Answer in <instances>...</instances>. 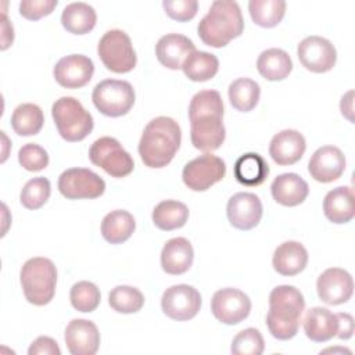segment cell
<instances>
[{
    "label": "cell",
    "mask_w": 355,
    "mask_h": 355,
    "mask_svg": "<svg viewBox=\"0 0 355 355\" xmlns=\"http://www.w3.org/2000/svg\"><path fill=\"white\" fill-rule=\"evenodd\" d=\"M110 306L119 313H136L144 305V295L132 286H116L108 295Z\"/></svg>",
    "instance_id": "cell-36"
},
{
    "label": "cell",
    "mask_w": 355,
    "mask_h": 355,
    "mask_svg": "<svg viewBox=\"0 0 355 355\" xmlns=\"http://www.w3.org/2000/svg\"><path fill=\"white\" fill-rule=\"evenodd\" d=\"M100 290L92 282H78L72 286L69 300L72 306L79 312H93L100 304Z\"/></svg>",
    "instance_id": "cell-38"
},
{
    "label": "cell",
    "mask_w": 355,
    "mask_h": 355,
    "mask_svg": "<svg viewBox=\"0 0 355 355\" xmlns=\"http://www.w3.org/2000/svg\"><path fill=\"white\" fill-rule=\"evenodd\" d=\"M51 115L60 136L67 141L83 140L94 126L92 114L75 97L64 96L55 100Z\"/></svg>",
    "instance_id": "cell-6"
},
{
    "label": "cell",
    "mask_w": 355,
    "mask_h": 355,
    "mask_svg": "<svg viewBox=\"0 0 355 355\" xmlns=\"http://www.w3.org/2000/svg\"><path fill=\"white\" fill-rule=\"evenodd\" d=\"M29 355H60L61 349L55 340L47 336L37 337L28 349Z\"/></svg>",
    "instance_id": "cell-43"
},
{
    "label": "cell",
    "mask_w": 355,
    "mask_h": 355,
    "mask_svg": "<svg viewBox=\"0 0 355 355\" xmlns=\"http://www.w3.org/2000/svg\"><path fill=\"white\" fill-rule=\"evenodd\" d=\"M297 55L302 67L315 73H323L336 65L337 51L330 40L322 36H308L297 47Z\"/></svg>",
    "instance_id": "cell-14"
},
{
    "label": "cell",
    "mask_w": 355,
    "mask_h": 355,
    "mask_svg": "<svg viewBox=\"0 0 355 355\" xmlns=\"http://www.w3.org/2000/svg\"><path fill=\"white\" fill-rule=\"evenodd\" d=\"M94 64L83 54L62 57L54 67L53 75L57 83L67 89H79L87 85L93 76Z\"/></svg>",
    "instance_id": "cell-16"
},
{
    "label": "cell",
    "mask_w": 355,
    "mask_h": 355,
    "mask_svg": "<svg viewBox=\"0 0 355 355\" xmlns=\"http://www.w3.org/2000/svg\"><path fill=\"white\" fill-rule=\"evenodd\" d=\"M97 54L104 67L115 73L130 72L137 62L132 40L121 29L107 31L97 44Z\"/></svg>",
    "instance_id": "cell-8"
},
{
    "label": "cell",
    "mask_w": 355,
    "mask_h": 355,
    "mask_svg": "<svg viewBox=\"0 0 355 355\" xmlns=\"http://www.w3.org/2000/svg\"><path fill=\"white\" fill-rule=\"evenodd\" d=\"M211 311L219 322L237 324L250 315L251 300L241 290L226 287L212 295Z\"/></svg>",
    "instance_id": "cell-13"
},
{
    "label": "cell",
    "mask_w": 355,
    "mask_h": 355,
    "mask_svg": "<svg viewBox=\"0 0 355 355\" xmlns=\"http://www.w3.org/2000/svg\"><path fill=\"white\" fill-rule=\"evenodd\" d=\"M324 216L337 225L349 222L355 215L354 190L347 186H340L330 190L323 200Z\"/></svg>",
    "instance_id": "cell-26"
},
{
    "label": "cell",
    "mask_w": 355,
    "mask_h": 355,
    "mask_svg": "<svg viewBox=\"0 0 355 355\" xmlns=\"http://www.w3.org/2000/svg\"><path fill=\"white\" fill-rule=\"evenodd\" d=\"M304 331L311 341L326 343L338 333L337 315L327 308L313 306L304 318Z\"/></svg>",
    "instance_id": "cell-22"
},
{
    "label": "cell",
    "mask_w": 355,
    "mask_h": 355,
    "mask_svg": "<svg viewBox=\"0 0 355 355\" xmlns=\"http://www.w3.org/2000/svg\"><path fill=\"white\" fill-rule=\"evenodd\" d=\"M57 4V0H22L19 3V14L29 21H37L51 14Z\"/></svg>",
    "instance_id": "cell-42"
},
{
    "label": "cell",
    "mask_w": 355,
    "mask_h": 355,
    "mask_svg": "<svg viewBox=\"0 0 355 355\" xmlns=\"http://www.w3.org/2000/svg\"><path fill=\"white\" fill-rule=\"evenodd\" d=\"M189 219V208L176 200H165L155 205L153 211L154 225L165 232L180 229Z\"/></svg>",
    "instance_id": "cell-31"
},
{
    "label": "cell",
    "mask_w": 355,
    "mask_h": 355,
    "mask_svg": "<svg viewBox=\"0 0 355 355\" xmlns=\"http://www.w3.org/2000/svg\"><path fill=\"white\" fill-rule=\"evenodd\" d=\"M234 178L240 184L254 187L262 184L268 175L269 166L258 153H247L237 158L234 164Z\"/></svg>",
    "instance_id": "cell-27"
},
{
    "label": "cell",
    "mask_w": 355,
    "mask_h": 355,
    "mask_svg": "<svg viewBox=\"0 0 355 355\" xmlns=\"http://www.w3.org/2000/svg\"><path fill=\"white\" fill-rule=\"evenodd\" d=\"M44 115L39 105L32 103L19 104L11 115V126L19 136H35L43 128Z\"/></svg>",
    "instance_id": "cell-33"
},
{
    "label": "cell",
    "mask_w": 355,
    "mask_h": 355,
    "mask_svg": "<svg viewBox=\"0 0 355 355\" xmlns=\"http://www.w3.org/2000/svg\"><path fill=\"white\" fill-rule=\"evenodd\" d=\"M193 247L184 237L168 240L161 251V266L168 275H183L193 265Z\"/></svg>",
    "instance_id": "cell-23"
},
{
    "label": "cell",
    "mask_w": 355,
    "mask_h": 355,
    "mask_svg": "<svg viewBox=\"0 0 355 355\" xmlns=\"http://www.w3.org/2000/svg\"><path fill=\"white\" fill-rule=\"evenodd\" d=\"M319 298L327 305H340L347 302L354 291L351 275L341 268L326 269L316 282Z\"/></svg>",
    "instance_id": "cell-17"
},
{
    "label": "cell",
    "mask_w": 355,
    "mask_h": 355,
    "mask_svg": "<svg viewBox=\"0 0 355 355\" xmlns=\"http://www.w3.org/2000/svg\"><path fill=\"white\" fill-rule=\"evenodd\" d=\"M257 69L266 80H283L293 69V61L290 55L282 49L263 50L257 60Z\"/></svg>",
    "instance_id": "cell-28"
},
{
    "label": "cell",
    "mask_w": 355,
    "mask_h": 355,
    "mask_svg": "<svg viewBox=\"0 0 355 355\" xmlns=\"http://www.w3.org/2000/svg\"><path fill=\"white\" fill-rule=\"evenodd\" d=\"M97 21V14L92 6L83 1H76L65 6L61 14L62 26L73 35L89 33Z\"/></svg>",
    "instance_id": "cell-29"
},
{
    "label": "cell",
    "mask_w": 355,
    "mask_h": 355,
    "mask_svg": "<svg viewBox=\"0 0 355 355\" xmlns=\"http://www.w3.org/2000/svg\"><path fill=\"white\" fill-rule=\"evenodd\" d=\"M226 175V165L222 158L205 153L189 161L182 172L184 184L193 191H205Z\"/></svg>",
    "instance_id": "cell-10"
},
{
    "label": "cell",
    "mask_w": 355,
    "mask_h": 355,
    "mask_svg": "<svg viewBox=\"0 0 355 355\" xmlns=\"http://www.w3.org/2000/svg\"><path fill=\"white\" fill-rule=\"evenodd\" d=\"M352 96H354V92L349 90L347 94L343 96L341 98V103H340V108H341V114L348 119V121H354L352 118Z\"/></svg>",
    "instance_id": "cell-46"
},
{
    "label": "cell",
    "mask_w": 355,
    "mask_h": 355,
    "mask_svg": "<svg viewBox=\"0 0 355 355\" xmlns=\"http://www.w3.org/2000/svg\"><path fill=\"white\" fill-rule=\"evenodd\" d=\"M162 312L178 322L193 319L201 308V295L189 284H175L166 288L161 298Z\"/></svg>",
    "instance_id": "cell-12"
},
{
    "label": "cell",
    "mask_w": 355,
    "mask_h": 355,
    "mask_svg": "<svg viewBox=\"0 0 355 355\" xmlns=\"http://www.w3.org/2000/svg\"><path fill=\"white\" fill-rule=\"evenodd\" d=\"M162 7L172 19L186 22L196 17L198 3L197 0H164Z\"/></svg>",
    "instance_id": "cell-41"
},
{
    "label": "cell",
    "mask_w": 355,
    "mask_h": 355,
    "mask_svg": "<svg viewBox=\"0 0 355 355\" xmlns=\"http://www.w3.org/2000/svg\"><path fill=\"white\" fill-rule=\"evenodd\" d=\"M262 202L254 193H236L227 201L226 214L230 225L239 230L254 229L262 218Z\"/></svg>",
    "instance_id": "cell-15"
},
{
    "label": "cell",
    "mask_w": 355,
    "mask_h": 355,
    "mask_svg": "<svg viewBox=\"0 0 355 355\" xmlns=\"http://www.w3.org/2000/svg\"><path fill=\"white\" fill-rule=\"evenodd\" d=\"M18 162L24 169L37 172L49 165V154L42 146L26 143L18 151Z\"/></svg>",
    "instance_id": "cell-40"
},
{
    "label": "cell",
    "mask_w": 355,
    "mask_h": 355,
    "mask_svg": "<svg viewBox=\"0 0 355 355\" xmlns=\"http://www.w3.org/2000/svg\"><path fill=\"white\" fill-rule=\"evenodd\" d=\"M272 197L284 207H295L305 201L309 193L308 183L297 173H282L270 184Z\"/></svg>",
    "instance_id": "cell-24"
},
{
    "label": "cell",
    "mask_w": 355,
    "mask_h": 355,
    "mask_svg": "<svg viewBox=\"0 0 355 355\" xmlns=\"http://www.w3.org/2000/svg\"><path fill=\"white\" fill-rule=\"evenodd\" d=\"M193 51H196L194 43L179 33L164 35L155 44L157 60L169 69H180Z\"/></svg>",
    "instance_id": "cell-21"
},
{
    "label": "cell",
    "mask_w": 355,
    "mask_h": 355,
    "mask_svg": "<svg viewBox=\"0 0 355 355\" xmlns=\"http://www.w3.org/2000/svg\"><path fill=\"white\" fill-rule=\"evenodd\" d=\"M248 11L252 21L262 28L276 26L284 17L286 1L283 0H251Z\"/></svg>",
    "instance_id": "cell-35"
},
{
    "label": "cell",
    "mask_w": 355,
    "mask_h": 355,
    "mask_svg": "<svg viewBox=\"0 0 355 355\" xmlns=\"http://www.w3.org/2000/svg\"><path fill=\"white\" fill-rule=\"evenodd\" d=\"M305 148V137L298 130L284 129L272 137L269 155L277 165H293L302 158Z\"/></svg>",
    "instance_id": "cell-20"
},
{
    "label": "cell",
    "mask_w": 355,
    "mask_h": 355,
    "mask_svg": "<svg viewBox=\"0 0 355 355\" xmlns=\"http://www.w3.org/2000/svg\"><path fill=\"white\" fill-rule=\"evenodd\" d=\"M51 193V186L49 179L43 176L33 178L25 183L21 190V204L28 209H39L43 207Z\"/></svg>",
    "instance_id": "cell-37"
},
{
    "label": "cell",
    "mask_w": 355,
    "mask_h": 355,
    "mask_svg": "<svg viewBox=\"0 0 355 355\" xmlns=\"http://www.w3.org/2000/svg\"><path fill=\"white\" fill-rule=\"evenodd\" d=\"M89 159L112 178H125L135 168L132 155L116 139L110 136L100 137L90 146Z\"/></svg>",
    "instance_id": "cell-9"
},
{
    "label": "cell",
    "mask_w": 355,
    "mask_h": 355,
    "mask_svg": "<svg viewBox=\"0 0 355 355\" xmlns=\"http://www.w3.org/2000/svg\"><path fill=\"white\" fill-rule=\"evenodd\" d=\"M273 269L282 276H295L308 263V251L298 241H284L273 252Z\"/></svg>",
    "instance_id": "cell-25"
},
{
    "label": "cell",
    "mask_w": 355,
    "mask_h": 355,
    "mask_svg": "<svg viewBox=\"0 0 355 355\" xmlns=\"http://www.w3.org/2000/svg\"><path fill=\"white\" fill-rule=\"evenodd\" d=\"M58 190L68 200L97 198L105 190V182L86 168H69L58 178Z\"/></svg>",
    "instance_id": "cell-11"
},
{
    "label": "cell",
    "mask_w": 355,
    "mask_h": 355,
    "mask_svg": "<svg viewBox=\"0 0 355 355\" xmlns=\"http://www.w3.org/2000/svg\"><path fill=\"white\" fill-rule=\"evenodd\" d=\"M1 31H3L1 50H6L12 43V39H14V29H12V25L8 22L6 12H3V17H1Z\"/></svg>",
    "instance_id": "cell-45"
},
{
    "label": "cell",
    "mask_w": 355,
    "mask_h": 355,
    "mask_svg": "<svg viewBox=\"0 0 355 355\" xmlns=\"http://www.w3.org/2000/svg\"><path fill=\"white\" fill-rule=\"evenodd\" d=\"M135 89L126 80L104 79L92 93L94 107L105 116L116 118L128 114L135 104Z\"/></svg>",
    "instance_id": "cell-7"
},
{
    "label": "cell",
    "mask_w": 355,
    "mask_h": 355,
    "mask_svg": "<svg viewBox=\"0 0 355 355\" xmlns=\"http://www.w3.org/2000/svg\"><path fill=\"white\" fill-rule=\"evenodd\" d=\"M182 132L179 123L169 116L151 119L140 137L139 154L148 168L166 166L180 147Z\"/></svg>",
    "instance_id": "cell-2"
},
{
    "label": "cell",
    "mask_w": 355,
    "mask_h": 355,
    "mask_svg": "<svg viewBox=\"0 0 355 355\" xmlns=\"http://www.w3.org/2000/svg\"><path fill=\"white\" fill-rule=\"evenodd\" d=\"M19 280L26 301L42 306L49 304L54 297L57 269L49 258L35 257L24 263Z\"/></svg>",
    "instance_id": "cell-5"
},
{
    "label": "cell",
    "mask_w": 355,
    "mask_h": 355,
    "mask_svg": "<svg viewBox=\"0 0 355 355\" xmlns=\"http://www.w3.org/2000/svg\"><path fill=\"white\" fill-rule=\"evenodd\" d=\"M244 29L240 7L232 0H216L198 22L197 32L204 44L219 49L239 37Z\"/></svg>",
    "instance_id": "cell-4"
},
{
    "label": "cell",
    "mask_w": 355,
    "mask_h": 355,
    "mask_svg": "<svg viewBox=\"0 0 355 355\" xmlns=\"http://www.w3.org/2000/svg\"><path fill=\"white\" fill-rule=\"evenodd\" d=\"M191 144L200 151L218 150L225 141L223 101L216 90L196 93L189 105Z\"/></svg>",
    "instance_id": "cell-1"
},
{
    "label": "cell",
    "mask_w": 355,
    "mask_h": 355,
    "mask_svg": "<svg viewBox=\"0 0 355 355\" xmlns=\"http://www.w3.org/2000/svg\"><path fill=\"white\" fill-rule=\"evenodd\" d=\"M336 315L338 319V333L336 337H338L340 340L351 338L354 334V318L345 312H340Z\"/></svg>",
    "instance_id": "cell-44"
},
{
    "label": "cell",
    "mask_w": 355,
    "mask_h": 355,
    "mask_svg": "<svg viewBox=\"0 0 355 355\" xmlns=\"http://www.w3.org/2000/svg\"><path fill=\"white\" fill-rule=\"evenodd\" d=\"M229 101L232 107L241 112H248L255 108L259 101L261 87L250 78H239L229 85Z\"/></svg>",
    "instance_id": "cell-32"
},
{
    "label": "cell",
    "mask_w": 355,
    "mask_h": 355,
    "mask_svg": "<svg viewBox=\"0 0 355 355\" xmlns=\"http://www.w3.org/2000/svg\"><path fill=\"white\" fill-rule=\"evenodd\" d=\"M135 227L136 222L130 212L115 209L104 216L101 222V236L111 244H121L132 236Z\"/></svg>",
    "instance_id": "cell-30"
},
{
    "label": "cell",
    "mask_w": 355,
    "mask_h": 355,
    "mask_svg": "<svg viewBox=\"0 0 355 355\" xmlns=\"http://www.w3.org/2000/svg\"><path fill=\"white\" fill-rule=\"evenodd\" d=\"M308 171L316 182H334L345 171V157L338 147L323 146L312 154L308 162Z\"/></svg>",
    "instance_id": "cell-18"
},
{
    "label": "cell",
    "mask_w": 355,
    "mask_h": 355,
    "mask_svg": "<svg viewBox=\"0 0 355 355\" xmlns=\"http://www.w3.org/2000/svg\"><path fill=\"white\" fill-rule=\"evenodd\" d=\"M182 69L190 80L205 82L216 75L219 61L215 54L196 50L184 60Z\"/></svg>",
    "instance_id": "cell-34"
},
{
    "label": "cell",
    "mask_w": 355,
    "mask_h": 355,
    "mask_svg": "<svg viewBox=\"0 0 355 355\" xmlns=\"http://www.w3.org/2000/svg\"><path fill=\"white\" fill-rule=\"evenodd\" d=\"M265 343L261 331L254 327H248L236 334L232 341L230 351L234 355H261L263 352Z\"/></svg>",
    "instance_id": "cell-39"
},
{
    "label": "cell",
    "mask_w": 355,
    "mask_h": 355,
    "mask_svg": "<svg viewBox=\"0 0 355 355\" xmlns=\"http://www.w3.org/2000/svg\"><path fill=\"white\" fill-rule=\"evenodd\" d=\"M65 344L72 355H94L100 345L97 326L87 319H73L65 327Z\"/></svg>",
    "instance_id": "cell-19"
},
{
    "label": "cell",
    "mask_w": 355,
    "mask_h": 355,
    "mask_svg": "<svg viewBox=\"0 0 355 355\" xmlns=\"http://www.w3.org/2000/svg\"><path fill=\"white\" fill-rule=\"evenodd\" d=\"M304 308L305 300L298 288L288 284L275 287L269 294L266 315L269 333L283 341L293 338L298 333Z\"/></svg>",
    "instance_id": "cell-3"
}]
</instances>
